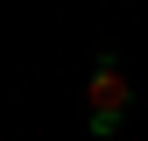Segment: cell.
Segmentation results:
<instances>
[{
  "instance_id": "1",
  "label": "cell",
  "mask_w": 148,
  "mask_h": 141,
  "mask_svg": "<svg viewBox=\"0 0 148 141\" xmlns=\"http://www.w3.org/2000/svg\"><path fill=\"white\" fill-rule=\"evenodd\" d=\"M127 106H134L127 64L106 49V57L92 64V85H85V120H92V134H99V141H113V134H120V120H127Z\"/></svg>"
}]
</instances>
